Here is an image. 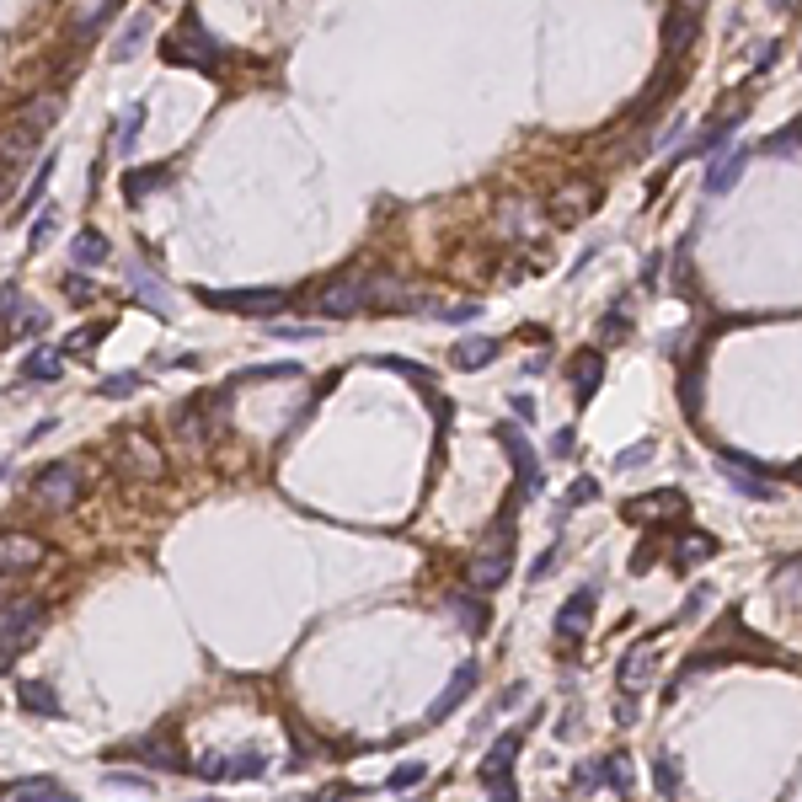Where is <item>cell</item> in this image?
<instances>
[{
    "label": "cell",
    "mask_w": 802,
    "mask_h": 802,
    "mask_svg": "<svg viewBox=\"0 0 802 802\" xmlns=\"http://www.w3.org/2000/svg\"><path fill=\"white\" fill-rule=\"evenodd\" d=\"M375 295H401V284H396V279H380V273H343V279L321 284L305 311H316V316H327V321H343V316H353V311H364Z\"/></svg>",
    "instance_id": "1"
},
{
    "label": "cell",
    "mask_w": 802,
    "mask_h": 802,
    "mask_svg": "<svg viewBox=\"0 0 802 802\" xmlns=\"http://www.w3.org/2000/svg\"><path fill=\"white\" fill-rule=\"evenodd\" d=\"M508 578H514V503H508L503 514L492 519V530L482 535V551H476V562H471V589L492 594V589H503Z\"/></svg>",
    "instance_id": "2"
},
{
    "label": "cell",
    "mask_w": 802,
    "mask_h": 802,
    "mask_svg": "<svg viewBox=\"0 0 802 802\" xmlns=\"http://www.w3.org/2000/svg\"><path fill=\"white\" fill-rule=\"evenodd\" d=\"M220 59H225V43L209 33L198 11H182V22L172 27V38H166V65H188V70L214 75Z\"/></svg>",
    "instance_id": "3"
},
{
    "label": "cell",
    "mask_w": 802,
    "mask_h": 802,
    "mask_svg": "<svg viewBox=\"0 0 802 802\" xmlns=\"http://www.w3.org/2000/svg\"><path fill=\"white\" fill-rule=\"evenodd\" d=\"M230 396H236L230 385H214L204 401H182V407H172V428H177V439L188 444V450H204V444L225 428Z\"/></svg>",
    "instance_id": "4"
},
{
    "label": "cell",
    "mask_w": 802,
    "mask_h": 802,
    "mask_svg": "<svg viewBox=\"0 0 802 802\" xmlns=\"http://www.w3.org/2000/svg\"><path fill=\"white\" fill-rule=\"evenodd\" d=\"M43 615H49L43 599H6V610H0V669H6L11 658H22L27 647L38 642Z\"/></svg>",
    "instance_id": "5"
},
{
    "label": "cell",
    "mask_w": 802,
    "mask_h": 802,
    "mask_svg": "<svg viewBox=\"0 0 802 802\" xmlns=\"http://www.w3.org/2000/svg\"><path fill=\"white\" fill-rule=\"evenodd\" d=\"M81 492H86V476H81L75 460H54V466H43V471L33 476V498H38L43 508H54V514L75 508V503H81Z\"/></svg>",
    "instance_id": "6"
},
{
    "label": "cell",
    "mask_w": 802,
    "mask_h": 802,
    "mask_svg": "<svg viewBox=\"0 0 802 802\" xmlns=\"http://www.w3.org/2000/svg\"><path fill=\"white\" fill-rule=\"evenodd\" d=\"M717 466H722V476H728V487L754 498V503H770L781 492L776 482H770V466H760V460L744 455V450H717Z\"/></svg>",
    "instance_id": "7"
},
{
    "label": "cell",
    "mask_w": 802,
    "mask_h": 802,
    "mask_svg": "<svg viewBox=\"0 0 802 802\" xmlns=\"http://www.w3.org/2000/svg\"><path fill=\"white\" fill-rule=\"evenodd\" d=\"M193 300L214 305V311H236V316H273L284 311V289H193Z\"/></svg>",
    "instance_id": "8"
},
{
    "label": "cell",
    "mask_w": 802,
    "mask_h": 802,
    "mask_svg": "<svg viewBox=\"0 0 802 802\" xmlns=\"http://www.w3.org/2000/svg\"><path fill=\"white\" fill-rule=\"evenodd\" d=\"M492 434H498V444L508 450V460H514L519 492H524V498H541V492H546V476H541V455L530 450V439H524L514 423H498V428H492Z\"/></svg>",
    "instance_id": "9"
},
{
    "label": "cell",
    "mask_w": 802,
    "mask_h": 802,
    "mask_svg": "<svg viewBox=\"0 0 802 802\" xmlns=\"http://www.w3.org/2000/svg\"><path fill=\"white\" fill-rule=\"evenodd\" d=\"M653 669H658V642L653 637H637L615 663V685H621L626 701H637L647 685H653Z\"/></svg>",
    "instance_id": "10"
},
{
    "label": "cell",
    "mask_w": 802,
    "mask_h": 802,
    "mask_svg": "<svg viewBox=\"0 0 802 802\" xmlns=\"http://www.w3.org/2000/svg\"><path fill=\"white\" fill-rule=\"evenodd\" d=\"M198 776H204V781H257V776H268V754H262V749L204 754V760H198Z\"/></svg>",
    "instance_id": "11"
},
{
    "label": "cell",
    "mask_w": 802,
    "mask_h": 802,
    "mask_svg": "<svg viewBox=\"0 0 802 802\" xmlns=\"http://www.w3.org/2000/svg\"><path fill=\"white\" fill-rule=\"evenodd\" d=\"M43 562H49V546H43V541H33V535H22V530L0 535V583L38 573Z\"/></svg>",
    "instance_id": "12"
},
{
    "label": "cell",
    "mask_w": 802,
    "mask_h": 802,
    "mask_svg": "<svg viewBox=\"0 0 802 802\" xmlns=\"http://www.w3.org/2000/svg\"><path fill=\"white\" fill-rule=\"evenodd\" d=\"M0 327H6L11 337H27V332H38V327H49V311L27 300L17 284H0Z\"/></svg>",
    "instance_id": "13"
},
{
    "label": "cell",
    "mask_w": 802,
    "mask_h": 802,
    "mask_svg": "<svg viewBox=\"0 0 802 802\" xmlns=\"http://www.w3.org/2000/svg\"><path fill=\"white\" fill-rule=\"evenodd\" d=\"M696 33H701V6H674L669 17H663V59L680 65V54L696 43Z\"/></svg>",
    "instance_id": "14"
},
{
    "label": "cell",
    "mask_w": 802,
    "mask_h": 802,
    "mask_svg": "<svg viewBox=\"0 0 802 802\" xmlns=\"http://www.w3.org/2000/svg\"><path fill=\"white\" fill-rule=\"evenodd\" d=\"M594 204H599V188H594V182H583V177H573L567 188L551 193V220H557V225H578Z\"/></svg>",
    "instance_id": "15"
},
{
    "label": "cell",
    "mask_w": 802,
    "mask_h": 802,
    "mask_svg": "<svg viewBox=\"0 0 802 802\" xmlns=\"http://www.w3.org/2000/svg\"><path fill=\"white\" fill-rule=\"evenodd\" d=\"M589 626H594V589H578V594L557 610V637H562L567 647H578L583 637H589Z\"/></svg>",
    "instance_id": "16"
},
{
    "label": "cell",
    "mask_w": 802,
    "mask_h": 802,
    "mask_svg": "<svg viewBox=\"0 0 802 802\" xmlns=\"http://www.w3.org/2000/svg\"><path fill=\"white\" fill-rule=\"evenodd\" d=\"M129 289H134V300H140V305H145V311H150V316H161V321H166V316H172V295H166V284H161V279H156V273H150V268H145V262H140V257H134V262H129Z\"/></svg>",
    "instance_id": "17"
},
{
    "label": "cell",
    "mask_w": 802,
    "mask_h": 802,
    "mask_svg": "<svg viewBox=\"0 0 802 802\" xmlns=\"http://www.w3.org/2000/svg\"><path fill=\"white\" fill-rule=\"evenodd\" d=\"M621 514L631 519V524H653L658 514H674V519H685V492H647V498H626L621 503Z\"/></svg>",
    "instance_id": "18"
},
{
    "label": "cell",
    "mask_w": 802,
    "mask_h": 802,
    "mask_svg": "<svg viewBox=\"0 0 802 802\" xmlns=\"http://www.w3.org/2000/svg\"><path fill=\"white\" fill-rule=\"evenodd\" d=\"M38 145H43V129H33L27 118H17L6 134H0V166H6V172H17L27 156H38Z\"/></svg>",
    "instance_id": "19"
},
{
    "label": "cell",
    "mask_w": 802,
    "mask_h": 802,
    "mask_svg": "<svg viewBox=\"0 0 802 802\" xmlns=\"http://www.w3.org/2000/svg\"><path fill=\"white\" fill-rule=\"evenodd\" d=\"M118 466H123V471H134V476H161V471H166V460H161V450L140 434V428H129V434H123V455H118Z\"/></svg>",
    "instance_id": "20"
},
{
    "label": "cell",
    "mask_w": 802,
    "mask_h": 802,
    "mask_svg": "<svg viewBox=\"0 0 802 802\" xmlns=\"http://www.w3.org/2000/svg\"><path fill=\"white\" fill-rule=\"evenodd\" d=\"M476 680H482V669H476V663H460V669L450 674V685H444V696L428 706V722H444V717H455L460 712V701L471 696L476 690Z\"/></svg>",
    "instance_id": "21"
},
{
    "label": "cell",
    "mask_w": 802,
    "mask_h": 802,
    "mask_svg": "<svg viewBox=\"0 0 802 802\" xmlns=\"http://www.w3.org/2000/svg\"><path fill=\"white\" fill-rule=\"evenodd\" d=\"M519 749H524V733H498L492 738V749L482 754V786H503L508 765L519 760Z\"/></svg>",
    "instance_id": "22"
},
{
    "label": "cell",
    "mask_w": 802,
    "mask_h": 802,
    "mask_svg": "<svg viewBox=\"0 0 802 802\" xmlns=\"http://www.w3.org/2000/svg\"><path fill=\"white\" fill-rule=\"evenodd\" d=\"M567 375H573V396L578 401H594L599 380H605V353H599V348H578L573 364H567Z\"/></svg>",
    "instance_id": "23"
},
{
    "label": "cell",
    "mask_w": 802,
    "mask_h": 802,
    "mask_svg": "<svg viewBox=\"0 0 802 802\" xmlns=\"http://www.w3.org/2000/svg\"><path fill=\"white\" fill-rule=\"evenodd\" d=\"M123 754H134L140 765H156V770H182V754H177V744L166 733H150V738H140V744H129Z\"/></svg>",
    "instance_id": "24"
},
{
    "label": "cell",
    "mask_w": 802,
    "mask_h": 802,
    "mask_svg": "<svg viewBox=\"0 0 802 802\" xmlns=\"http://www.w3.org/2000/svg\"><path fill=\"white\" fill-rule=\"evenodd\" d=\"M166 182H172V166H134V172H123V198L129 204H140V198H150V193H161Z\"/></svg>",
    "instance_id": "25"
},
{
    "label": "cell",
    "mask_w": 802,
    "mask_h": 802,
    "mask_svg": "<svg viewBox=\"0 0 802 802\" xmlns=\"http://www.w3.org/2000/svg\"><path fill=\"white\" fill-rule=\"evenodd\" d=\"M706 557H717V541L706 530H685L680 541H674V551H669V567H696V562H706Z\"/></svg>",
    "instance_id": "26"
},
{
    "label": "cell",
    "mask_w": 802,
    "mask_h": 802,
    "mask_svg": "<svg viewBox=\"0 0 802 802\" xmlns=\"http://www.w3.org/2000/svg\"><path fill=\"white\" fill-rule=\"evenodd\" d=\"M744 166H749V156H744V145L738 150H728L722 161H712V172H706V198H722L733 188L738 177H744Z\"/></svg>",
    "instance_id": "27"
},
{
    "label": "cell",
    "mask_w": 802,
    "mask_h": 802,
    "mask_svg": "<svg viewBox=\"0 0 802 802\" xmlns=\"http://www.w3.org/2000/svg\"><path fill=\"white\" fill-rule=\"evenodd\" d=\"M11 802H75L65 786L59 781H49V776H33V781H17V786H0Z\"/></svg>",
    "instance_id": "28"
},
{
    "label": "cell",
    "mask_w": 802,
    "mask_h": 802,
    "mask_svg": "<svg viewBox=\"0 0 802 802\" xmlns=\"http://www.w3.org/2000/svg\"><path fill=\"white\" fill-rule=\"evenodd\" d=\"M498 337H466V343H455V353H450V364L455 369H487L492 359H498Z\"/></svg>",
    "instance_id": "29"
},
{
    "label": "cell",
    "mask_w": 802,
    "mask_h": 802,
    "mask_svg": "<svg viewBox=\"0 0 802 802\" xmlns=\"http://www.w3.org/2000/svg\"><path fill=\"white\" fill-rule=\"evenodd\" d=\"M738 118H744V107H738V113H722V118H712V123L701 129V140L690 145V156H712L717 145H728V140H733V129H738Z\"/></svg>",
    "instance_id": "30"
},
{
    "label": "cell",
    "mask_w": 802,
    "mask_h": 802,
    "mask_svg": "<svg viewBox=\"0 0 802 802\" xmlns=\"http://www.w3.org/2000/svg\"><path fill=\"white\" fill-rule=\"evenodd\" d=\"M17 701H22V712H33V717H59L65 706H59V696L43 680H27V685H17Z\"/></svg>",
    "instance_id": "31"
},
{
    "label": "cell",
    "mask_w": 802,
    "mask_h": 802,
    "mask_svg": "<svg viewBox=\"0 0 802 802\" xmlns=\"http://www.w3.org/2000/svg\"><path fill=\"white\" fill-rule=\"evenodd\" d=\"M450 610H455V621L466 631H487L492 626V610H487L482 594H450Z\"/></svg>",
    "instance_id": "32"
},
{
    "label": "cell",
    "mask_w": 802,
    "mask_h": 802,
    "mask_svg": "<svg viewBox=\"0 0 802 802\" xmlns=\"http://www.w3.org/2000/svg\"><path fill=\"white\" fill-rule=\"evenodd\" d=\"M70 262L75 268H102L107 262V236L102 230H81V236L70 241Z\"/></svg>",
    "instance_id": "33"
},
{
    "label": "cell",
    "mask_w": 802,
    "mask_h": 802,
    "mask_svg": "<svg viewBox=\"0 0 802 802\" xmlns=\"http://www.w3.org/2000/svg\"><path fill=\"white\" fill-rule=\"evenodd\" d=\"M59 375H65V359H59V348H33V353H27V359H22V380H59Z\"/></svg>",
    "instance_id": "34"
},
{
    "label": "cell",
    "mask_w": 802,
    "mask_h": 802,
    "mask_svg": "<svg viewBox=\"0 0 802 802\" xmlns=\"http://www.w3.org/2000/svg\"><path fill=\"white\" fill-rule=\"evenodd\" d=\"M107 337V321H86V327H75L70 337H65V348H59V359H86L91 348H97Z\"/></svg>",
    "instance_id": "35"
},
{
    "label": "cell",
    "mask_w": 802,
    "mask_h": 802,
    "mask_svg": "<svg viewBox=\"0 0 802 802\" xmlns=\"http://www.w3.org/2000/svg\"><path fill=\"white\" fill-rule=\"evenodd\" d=\"M300 375V364L295 359H279V364H252V369H241V375H230L225 385L236 391V385H252V380H295Z\"/></svg>",
    "instance_id": "36"
},
{
    "label": "cell",
    "mask_w": 802,
    "mask_h": 802,
    "mask_svg": "<svg viewBox=\"0 0 802 802\" xmlns=\"http://www.w3.org/2000/svg\"><path fill=\"white\" fill-rule=\"evenodd\" d=\"M599 786H610L615 797L631 792V754H610V760H599Z\"/></svg>",
    "instance_id": "37"
},
{
    "label": "cell",
    "mask_w": 802,
    "mask_h": 802,
    "mask_svg": "<svg viewBox=\"0 0 802 802\" xmlns=\"http://www.w3.org/2000/svg\"><path fill=\"white\" fill-rule=\"evenodd\" d=\"M140 134H145V102H129V107H123V118H118V140H113L118 156H129Z\"/></svg>",
    "instance_id": "38"
},
{
    "label": "cell",
    "mask_w": 802,
    "mask_h": 802,
    "mask_svg": "<svg viewBox=\"0 0 802 802\" xmlns=\"http://www.w3.org/2000/svg\"><path fill=\"white\" fill-rule=\"evenodd\" d=\"M498 230L503 236H524V230H530V198H524V204L519 198H503L498 204Z\"/></svg>",
    "instance_id": "39"
},
{
    "label": "cell",
    "mask_w": 802,
    "mask_h": 802,
    "mask_svg": "<svg viewBox=\"0 0 802 802\" xmlns=\"http://www.w3.org/2000/svg\"><path fill=\"white\" fill-rule=\"evenodd\" d=\"M145 33H150V17H134L129 27H123V38H118V49H113V59H118V65H129V59L140 54Z\"/></svg>",
    "instance_id": "40"
},
{
    "label": "cell",
    "mask_w": 802,
    "mask_h": 802,
    "mask_svg": "<svg viewBox=\"0 0 802 802\" xmlns=\"http://www.w3.org/2000/svg\"><path fill=\"white\" fill-rule=\"evenodd\" d=\"M113 17H118V6H113V0H97V6H81V11H75V33H97V27H107Z\"/></svg>",
    "instance_id": "41"
},
{
    "label": "cell",
    "mask_w": 802,
    "mask_h": 802,
    "mask_svg": "<svg viewBox=\"0 0 802 802\" xmlns=\"http://www.w3.org/2000/svg\"><path fill=\"white\" fill-rule=\"evenodd\" d=\"M140 385H145V375H140V369H118V375H107V380L97 385V391H102V396H113V401H123V396H134V391H140Z\"/></svg>",
    "instance_id": "42"
},
{
    "label": "cell",
    "mask_w": 802,
    "mask_h": 802,
    "mask_svg": "<svg viewBox=\"0 0 802 802\" xmlns=\"http://www.w3.org/2000/svg\"><path fill=\"white\" fill-rule=\"evenodd\" d=\"M423 776H428V765L407 760V765H396L391 776H385V792H412V786H423Z\"/></svg>",
    "instance_id": "43"
},
{
    "label": "cell",
    "mask_w": 802,
    "mask_h": 802,
    "mask_svg": "<svg viewBox=\"0 0 802 802\" xmlns=\"http://www.w3.org/2000/svg\"><path fill=\"white\" fill-rule=\"evenodd\" d=\"M54 166H59V156H38V177L27 182V193H22V204H17V209H33V204H38L43 188H49V177H54Z\"/></svg>",
    "instance_id": "44"
},
{
    "label": "cell",
    "mask_w": 802,
    "mask_h": 802,
    "mask_svg": "<svg viewBox=\"0 0 802 802\" xmlns=\"http://www.w3.org/2000/svg\"><path fill=\"white\" fill-rule=\"evenodd\" d=\"M653 776H658V792H663V797H680V760H674V754H658Z\"/></svg>",
    "instance_id": "45"
},
{
    "label": "cell",
    "mask_w": 802,
    "mask_h": 802,
    "mask_svg": "<svg viewBox=\"0 0 802 802\" xmlns=\"http://www.w3.org/2000/svg\"><path fill=\"white\" fill-rule=\"evenodd\" d=\"M712 599H717L712 583H696V589H690V599H685V610H680V621H696V615H706V605H712Z\"/></svg>",
    "instance_id": "46"
},
{
    "label": "cell",
    "mask_w": 802,
    "mask_h": 802,
    "mask_svg": "<svg viewBox=\"0 0 802 802\" xmlns=\"http://www.w3.org/2000/svg\"><path fill=\"white\" fill-rule=\"evenodd\" d=\"M765 156H781V161H797V123H786L776 140L765 145Z\"/></svg>",
    "instance_id": "47"
},
{
    "label": "cell",
    "mask_w": 802,
    "mask_h": 802,
    "mask_svg": "<svg viewBox=\"0 0 802 802\" xmlns=\"http://www.w3.org/2000/svg\"><path fill=\"white\" fill-rule=\"evenodd\" d=\"M59 225V209H43L38 220H33V230H27V252H38L43 241H49V230Z\"/></svg>",
    "instance_id": "48"
},
{
    "label": "cell",
    "mask_w": 802,
    "mask_h": 802,
    "mask_svg": "<svg viewBox=\"0 0 802 802\" xmlns=\"http://www.w3.org/2000/svg\"><path fill=\"white\" fill-rule=\"evenodd\" d=\"M434 316L450 321V327H466V321L482 316V305H476V300H460V305H444V311H434Z\"/></svg>",
    "instance_id": "49"
},
{
    "label": "cell",
    "mask_w": 802,
    "mask_h": 802,
    "mask_svg": "<svg viewBox=\"0 0 802 802\" xmlns=\"http://www.w3.org/2000/svg\"><path fill=\"white\" fill-rule=\"evenodd\" d=\"M642 460H653V439H642V444H631V450L615 455V471H631V466H642Z\"/></svg>",
    "instance_id": "50"
},
{
    "label": "cell",
    "mask_w": 802,
    "mask_h": 802,
    "mask_svg": "<svg viewBox=\"0 0 802 802\" xmlns=\"http://www.w3.org/2000/svg\"><path fill=\"white\" fill-rule=\"evenodd\" d=\"M594 498H599V482H594V476H583V482H573V492H567L562 508H578V503H594Z\"/></svg>",
    "instance_id": "51"
},
{
    "label": "cell",
    "mask_w": 802,
    "mask_h": 802,
    "mask_svg": "<svg viewBox=\"0 0 802 802\" xmlns=\"http://www.w3.org/2000/svg\"><path fill=\"white\" fill-rule=\"evenodd\" d=\"M599 332H605L610 343H621V337L631 332V316H626V311H615V316H605V327H599Z\"/></svg>",
    "instance_id": "52"
},
{
    "label": "cell",
    "mask_w": 802,
    "mask_h": 802,
    "mask_svg": "<svg viewBox=\"0 0 802 802\" xmlns=\"http://www.w3.org/2000/svg\"><path fill=\"white\" fill-rule=\"evenodd\" d=\"M380 369H396V375H412V380H428V369L423 364H412V359H375Z\"/></svg>",
    "instance_id": "53"
},
{
    "label": "cell",
    "mask_w": 802,
    "mask_h": 802,
    "mask_svg": "<svg viewBox=\"0 0 802 802\" xmlns=\"http://www.w3.org/2000/svg\"><path fill=\"white\" fill-rule=\"evenodd\" d=\"M557 551H562V546H546V557L530 567V583H541V578H551V573H557Z\"/></svg>",
    "instance_id": "54"
},
{
    "label": "cell",
    "mask_w": 802,
    "mask_h": 802,
    "mask_svg": "<svg viewBox=\"0 0 802 802\" xmlns=\"http://www.w3.org/2000/svg\"><path fill=\"white\" fill-rule=\"evenodd\" d=\"M680 134H685V123H669V129H663V134H653V140H647L642 150H669L674 140H680Z\"/></svg>",
    "instance_id": "55"
},
{
    "label": "cell",
    "mask_w": 802,
    "mask_h": 802,
    "mask_svg": "<svg viewBox=\"0 0 802 802\" xmlns=\"http://www.w3.org/2000/svg\"><path fill=\"white\" fill-rule=\"evenodd\" d=\"M508 407H514V418H524V423H535V396H524V391H514V396H508Z\"/></svg>",
    "instance_id": "56"
},
{
    "label": "cell",
    "mask_w": 802,
    "mask_h": 802,
    "mask_svg": "<svg viewBox=\"0 0 802 802\" xmlns=\"http://www.w3.org/2000/svg\"><path fill=\"white\" fill-rule=\"evenodd\" d=\"M65 295H75V300H91V295H97V284H91V279H75V273H70V279H65Z\"/></svg>",
    "instance_id": "57"
},
{
    "label": "cell",
    "mask_w": 802,
    "mask_h": 802,
    "mask_svg": "<svg viewBox=\"0 0 802 802\" xmlns=\"http://www.w3.org/2000/svg\"><path fill=\"white\" fill-rule=\"evenodd\" d=\"M551 450H557V455H573V450H578V428H562V434L551 439Z\"/></svg>",
    "instance_id": "58"
},
{
    "label": "cell",
    "mask_w": 802,
    "mask_h": 802,
    "mask_svg": "<svg viewBox=\"0 0 802 802\" xmlns=\"http://www.w3.org/2000/svg\"><path fill=\"white\" fill-rule=\"evenodd\" d=\"M594 786H599V760H589L578 770V792H594Z\"/></svg>",
    "instance_id": "59"
},
{
    "label": "cell",
    "mask_w": 802,
    "mask_h": 802,
    "mask_svg": "<svg viewBox=\"0 0 802 802\" xmlns=\"http://www.w3.org/2000/svg\"><path fill=\"white\" fill-rule=\"evenodd\" d=\"M279 337H321V327L311 321V327H279Z\"/></svg>",
    "instance_id": "60"
},
{
    "label": "cell",
    "mask_w": 802,
    "mask_h": 802,
    "mask_svg": "<svg viewBox=\"0 0 802 802\" xmlns=\"http://www.w3.org/2000/svg\"><path fill=\"white\" fill-rule=\"evenodd\" d=\"M492 802H519V792H514V786L503 781V786H492Z\"/></svg>",
    "instance_id": "61"
},
{
    "label": "cell",
    "mask_w": 802,
    "mask_h": 802,
    "mask_svg": "<svg viewBox=\"0 0 802 802\" xmlns=\"http://www.w3.org/2000/svg\"><path fill=\"white\" fill-rule=\"evenodd\" d=\"M311 802H348L343 792H321V797H311Z\"/></svg>",
    "instance_id": "62"
},
{
    "label": "cell",
    "mask_w": 802,
    "mask_h": 802,
    "mask_svg": "<svg viewBox=\"0 0 802 802\" xmlns=\"http://www.w3.org/2000/svg\"><path fill=\"white\" fill-rule=\"evenodd\" d=\"M284 802H311V797H284Z\"/></svg>",
    "instance_id": "63"
}]
</instances>
